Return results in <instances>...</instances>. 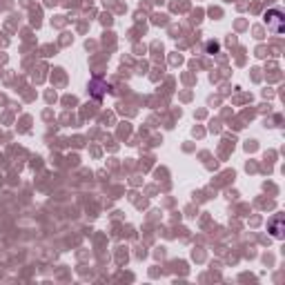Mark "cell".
Listing matches in <instances>:
<instances>
[{"label": "cell", "instance_id": "obj_1", "mask_svg": "<svg viewBox=\"0 0 285 285\" xmlns=\"http://www.w3.org/2000/svg\"><path fill=\"white\" fill-rule=\"evenodd\" d=\"M281 22H283V16H281V11H276V9L267 11V25H269V29H272L274 34H281V32H283Z\"/></svg>", "mask_w": 285, "mask_h": 285}]
</instances>
